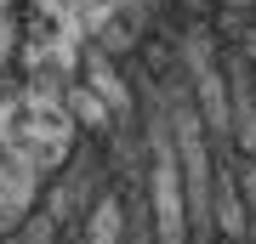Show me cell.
Wrapping results in <instances>:
<instances>
[{"mask_svg": "<svg viewBox=\"0 0 256 244\" xmlns=\"http://www.w3.org/2000/svg\"><path fill=\"white\" fill-rule=\"evenodd\" d=\"M154 244H188V199H182V171H176V154L165 136H154Z\"/></svg>", "mask_w": 256, "mask_h": 244, "instance_id": "obj_1", "label": "cell"}, {"mask_svg": "<svg viewBox=\"0 0 256 244\" xmlns=\"http://www.w3.org/2000/svg\"><path fill=\"white\" fill-rule=\"evenodd\" d=\"M68 108H74V119H80V125L86 131H92V136H102V131H114V108H108V102H102L97 97V91L92 85H68Z\"/></svg>", "mask_w": 256, "mask_h": 244, "instance_id": "obj_2", "label": "cell"}, {"mask_svg": "<svg viewBox=\"0 0 256 244\" xmlns=\"http://www.w3.org/2000/svg\"><path fill=\"white\" fill-rule=\"evenodd\" d=\"M120 227H126V216H120V199L108 193L92 216V244H120Z\"/></svg>", "mask_w": 256, "mask_h": 244, "instance_id": "obj_3", "label": "cell"}, {"mask_svg": "<svg viewBox=\"0 0 256 244\" xmlns=\"http://www.w3.org/2000/svg\"><path fill=\"white\" fill-rule=\"evenodd\" d=\"M234 193H239V205H245V216L256 222V159H245V154L234 165Z\"/></svg>", "mask_w": 256, "mask_h": 244, "instance_id": "obj_4", "label": "cell"}]
</instances>
